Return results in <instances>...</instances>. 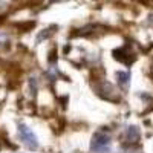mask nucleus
I'll use <instances>...</instances> for the list:
<instances>
[{
  "label": "nucleus",
  "instance_id": "4",
  "mask_svg": "<svg viewBox=\"0 0 153 153\" xmlns=\"http://www.w3.org/2000/svg\"><path fill=\"white\" fill-rule=\"evenodd\" d=\"M118 81L121 84L127 86V84H129V74H127V72H120L118 74Z\"/></svg>",
  "mask_w": 153,
  "mask_h": 153
},
{
  "label": "nucleus",
  "instance_id": "2",
  "mask_svg": "<svg viewBox=\"0 0 153 153\" xmlns=\"http://www.w3.org/2000/svg\"><path fill=\"white\" fill-rule=\"evenodd\" d=\"M110 147V138L104 133H97L92 141V150L97 153H103Z\"/></svg>",
  "mask_w": 153,
  "mask_h": 153
},
{
  "label": "nucleus",
  "instance_id": "1",
  "mask_svg": "<svg viewBox=\"0 0 153 153\" xmlns=\"http://www.w3.org/2000/svg\"><path fill=\"white\" fill-rule=\"evenodd\" d=\"M19 136L22 139V143L26 146L28 149L34 150L38 147V141H37V136L34 135V132L29 129L28 126H25V124H20L19 127Z\"/></svg>",
  "mask_w": 153,
  "mask_h": 153
},
{
  "label": "nucleus",
  "instance_id": "3",
  "mask_svg": "<svg viewBox=\"0 0 153 153\" xmlns=\"http://www.w3.org/2000/svg\"><path fill=\"white\" fill-rule=\"evenodd\" d=\"M126 139L130 143H136L139 139V130L136 127H129V129L126 130Z\"/></svg>",
  "mask_w": 153,
  "mask_h": 153
}]
</instances>
